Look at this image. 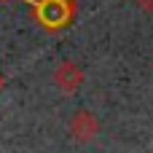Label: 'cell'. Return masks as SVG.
Segmentation results:
<instances>
[{
	"label": "cell",
	"mask_w": 153,
	"mask_h": 153,
	"mask_svg": "<svg viewBox=\"0 0 153 153\" xmlns=\"http://www.w3.org/2000/svg\"><path fill=\"white\" fill-rule=\"evenodd\" d=\"M35 8V19L40 27H46L48 32L62 30L73 13H75V0H30Z\"/></svg>",
	"instance_id": "6da1fadb"
},
{
	"label": "cell",
	"mask_w": 153,
	"mask_h": 153,
	"mask_svg": "<svg viewBox=\"0 0 153 153\" xmlns=\"http://www.w3.org/2000/svg\"><path fill=\"white\" fill-rule=\"evenodd\" d=\"M67 134L75 140V143H91L97 134H100V121H97V116L89 110V108H81V110H75L73 116H70V121H67Z\"/></svg>",
	"instance_id": "7a4b0ae2"
},
{
	"label": "cell",
	"mask_w": 153,
	"mask_h": 153,
	"mask_svg": "<svg viewBox=\"0 0 153 153\" xmlns=\"http://www.w3.org/2000/svg\"><path fill=\"white\" fill-rule=\"evenodd\" d=\"M83 83V70L73 62V59H62L54 67V86L62 94H75Z\"/></svg>",
	"instance_id": "3957f363"
},
{
	"label": "cell",
	"mask_w": 153,
	"mask_h": 153,
	"mask_svg": "<svg viewBox=\"0 0 153 153\" xmlns=\"http://www.w3.org/2000/svg\"><path fill=\"white\" fill-rule=\"evenodd\" d=\"M134 3H137V5H143L148 13H153V0H134Z\"/></svg>",
	"instance_id": "277c9868"
},
{
	"label": "cell",
	"mask_w": 153,
	"mask_h": 153,
	"mask_svg": "<svg viewBox=\"0 0 153 153\" xmlns=\"http://www.w3.org/2000/svg\"><path fill=\"white\" fill-rule=\"evenodd\" d=\"M3 83H5V78H3V73H0V89H3Z\"/></svg>",
	"instance_id": "5b68a950"
}]
</instances>
